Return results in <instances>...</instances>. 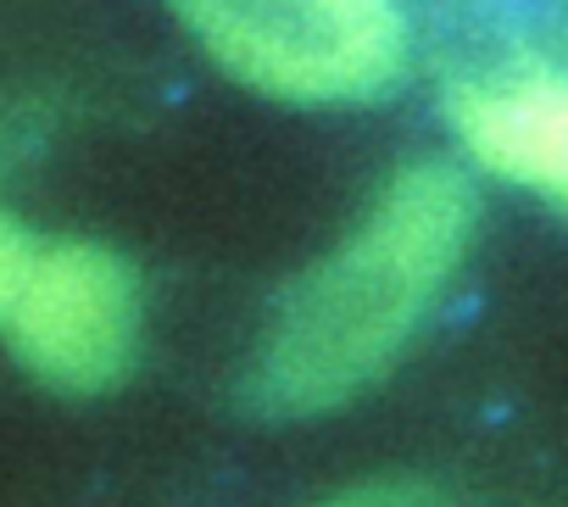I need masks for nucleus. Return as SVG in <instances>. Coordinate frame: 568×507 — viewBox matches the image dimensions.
<instances>
[{
	"instance_id": "7ed1b4c3",
	"label": "nucleus",
	"mask_w": 568,
	"mask_h": 507,
	"mask_svg": "<svg viewBox=\"0 0 568 507\" xmlns=\"http://www.w3.org/2000/svg\"><path fill=\"white\" fill-rule=\"evenodd\" d=\"M0 329L40 385L95 396L129 374L140 346L134 268L101 240H51L34 251Z\"/></svg>"
},
{
	"instance_id": "423d86ee",
	"label": "nucleus",
	"mask_w": 568,
	"mask_h": 507,
	"mask_svg": "<svg viewBox=\"0 0 568 507\" xmlns=\"http://www.w3.org/2000/svg\"><path fill=\"white\" fill-rule=\"evenodd\" d=\"M324 507H435V501H424L407 485H368V490H346V496H335Z\"/></svg>"
},
{
	"instance_id": "20e7f679",
	"label": "nucleus",
	"mask_w": 568,
	"mask_h": 507,
	"mask_svg": "<svg viewBox=\"0 0 568 507\" xmlns=\"http://www.w3.org/2000/svg\"><path fill=\"white\" fill-rule=\"evenodd\" d=\"M446 112L479 168L568 206V51L479 68L452 84Z\"/></svg>"
},
{
	"instance_id": "39448f33",
	"label": "nucleus",
	"mask_w": 568,
	"mask_h": 507,
	"mask_svg": "<svg viewBox=\"0 0 568 507\" xmlns=\"http://www.w3.org/2000/svg\"><path fill=\"white\" fill-rule=\"evenodd\" d=\"M34 251H40V240H34L12 212H0V324H7V313H12V302H18L23 280H29Z\"/></svg>"
},
{
	"instance_id": "f257e3e1",
	"label": "nucleus",
	"mask_w": 568,
	"mask_h": 507,
	"mask_svg": "<svg viewBox=\"0 0 568 507\" xmlns=\"http://www.w3.org/2000/svg\"><path fill=\"white\" fill-rule=\"evenodd\" d=\"M468 240V179L452 162L402 168L363 223L284 291L245 374L251 407L313 418L368 391L452 285Z\"/></svg>"
},
{
	"instance_id": "f03ea898",
	"label": "nucleus",
	"mask_w": 568,
	"mask_h": 507,
	"mask_svg": "<svg viewBox=\"0 0 568 507\" xmlns=\"http://www.w3.org/2000/svg\"><path fill=\"white\" fill-rule=\"evenodd\" d=\"M240 84L291 107L385 95L413 62L402 0H162Z\"/></svg>"
}]
</instances>
